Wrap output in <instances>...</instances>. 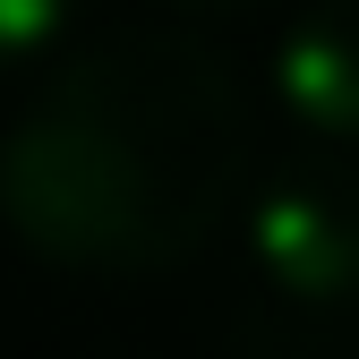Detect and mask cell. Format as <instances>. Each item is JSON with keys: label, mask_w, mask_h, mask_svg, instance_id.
I'll return each instance as SVG.
<instances>
[{"label": "cell", "mask_w": 359, "mask_h": 359, "mask_svg": "<svg viewBox=\"0 0 359 359\" xmlns=\"http://www.w3.org/2000/svg\"><path fill=\"white\" fill-rule=\"evenodd\" d=\"M248 189V95L189 26H111L0 128L9 231L77 274H154L214 240Z\"/></svg>", "instance_id": "obj_1"}, {"label": "cell", "mask_w": 359, "mask_h": 359, "mask_svg": "<svg viewBox=\"0 0 359 359\" xmlns=\"http://www.w3.org/2000/svg\"><path fill=\"white\" fill-rule=\"evenodd\" d=\"M248 248L257 274L299 308H334L359 291V163L317 146L274 163L248 189Z\"/></svg>", "instance_id": "obj_2"}, {"label": "cell", "mask_w": 359, "mask_h": 359, "mask_svg": "<svg viewBox=\"0 0 359 359\" xmlns=\"http://www.w3.org/2000/svg\"><path fill=\"white\" fill-rule=\"evenodd\" d=\"M274 95L299 128L359 137V0H308L274 43Z\"/></svg>", "instance_id": "obj_3"}, {"label": "cell", "mask_w": 359, "mask_h": 359, "mask_svg": "<svg viewBox=\"0 0 359 359\" xmlns=\"http://www.w3.org/2000/svg\"><path fill=\"white\" fill-rule=\"evenodd\" d=\"M69 9L77 0H0V69H18V60L43 52V43H60Z\"/></svg>", "instance_id": "obj_4"}, {"label": "cell", "mask_w": 359, "mask_h": 359, "mask_svg": "<svg viewBox=\"0 0 359 359\" xmlns=\"http://www.w3.org/2000/svg\"><path fill=\"white\" fill-rule=\"evenodd\" d=\"M197 9H248V0H197Z\"/></svg>", "instance_id": "obj_5"}]
</instances>
